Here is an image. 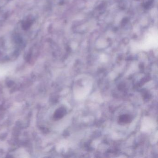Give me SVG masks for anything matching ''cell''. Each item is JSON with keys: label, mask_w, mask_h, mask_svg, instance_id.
Masks as SVG:
<instances>
[{"label": "cell", "mask_w": 158, "mask_h": 158, "mask_svg": "<svg viewBox=\"0 0 158 158\" xmlns=\"http://www.w3.org/2000/svg\"><path fill=\"white\" fill-rule=\"evenodd\" d=\"M132 121V117L129 114H123L120 115L119 118V123L120 124H128L131 123Z\"/></svg>", "instance_id": "obj_1"}, {"label": "cell", "mask_w": 158, "mask_h": 158, "mask_svg": "<svg viewBox=\"0 0 158 158\" xmlns=\"http://www.w3.org/2000/svg\"><path fill=\"white\" fill-rule=\"evenodd\" d=\"M66 112V110L64 108H60L56 111V114H55V117L57 119L62 118L65 115Z\"/></svg>", "instance_id": "obj_2"}]
</instances>
